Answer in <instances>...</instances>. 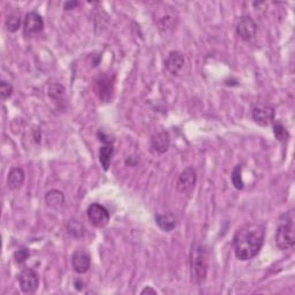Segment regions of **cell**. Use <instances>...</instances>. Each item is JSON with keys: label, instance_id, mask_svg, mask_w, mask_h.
Returning <instances> with one entry per match:
<instances>
[{"label": "cell", "instance_id": "1", "mask_svg": "<svg viewBox=\"0 0 295 295\" xmlns=\"http://www.w3.org/2000/svg\"><path fill=\"white\" fill-rule=\"evenodd\" d=\"M266 231L264 226L257 223L246 224L239 228L233 238V246L235 256L241 261L254 258L261 251Z\"/></svg>", "mask_w": 295, "mask_h": 295}, {"label": "cell", "instance_id": "2", "mask_svg": "<svg viewBox=\"0 0 295 295\" xmlns=\"http://www.w3.org/2000/svg\"><path fill=\"white\" fill-rule=\"evenodd\" d=\"M190 268L193 278L197 285L204 284L209 269V253L204 245L194 244L190 250Z\"/></svg>", "mask_w": 295, "mask_h": 295}, {"label": "cell", "instance_id": "3", "mask_svg": "<svg viewBox=\"0 0 295 295\" xmlns=\"http://www.w3.org/2000/svg\"><path fill=\"white\" fill-rule=\"evenodd\" d=\"M295 242L294 223L290 215H284L279 221V226L276 232V246L280 250L293 248Z\"/></svg>", "mask_w": 295, "mask_h": 295}, {"label": "cell", "instance_id": "4", "mask_svg": "<svg viewBox=\"0 0 295 295\" xmlns=\"http://www.w3.org/2000/svg\"><path fill=\"white\" fill-rule=\"evenodd\" d=\"M275 113V107L267 103H257L251 108V118L262 127H268L273 124Z\"/></svg>", "mask_w": 295, "mask_h": 295}, {"label": "cell", "instance_id": "5", "mask_svg": "<svg viewBox=\"0 0 295 295\" xmlns=\"http://www.w3.org/2000/svg\"><path fill=\"white\" fill-rule=\"evenodd\" d=\"M86 216H88L90 224L98 228L105 227L110 221V214H108L107 209L98 203H93L89 205L88 210H86Z\"/></svg>", "mask_w": 295, "mask_h": 295}, {"label": "cell", "instance_id": "6", "mask_svg": "<svg viewBox=\"0 0 295 295\" xmlns=\"http://www.w3.org/2000/svg\"><path fill=\"white\" fill-rule=\"evenodd\" d=\"M257 23L255 20L250 16H242L240 20L238 21L237 24V34L238 36L241 38L242 41L249 42L253 40L257 34Z\"/></svg>", "mask_w": 295, "mask_h": 295}, {"label": "cell", "instance_id": "7", "mask_svg": "<svg viewBox=\"0 0 295 295\" xmlns=\"http://www.w3.org/2000/svg\"><path fill=\"white\" fill-rule=\"evenodd\" d=\"M197 174L196 171L193 167H187L186 170L181 172V174L178 178L176 181V189L178 192L182 194L190 193L196 185Z\"/></svg>", "mask_w": 295, "mask_h": 295}, {"label": "cell", "instance_id": "8", "mask_svg": "<svg viewBox=\"0 0 295 295\" xmlns=\"http://www.w3.org/2000/svg\"><path fill=\"white\" fill-rule=\"evenodd\" d=\"M19 284L23 293H34L38 288V275L33 269H24L19 276Z\"/></svg>", "mask_w": 295, "mask_h": 295}, {"label": "cell", "instance_id": "9", "mask_svg": "<svg viewBox=\"0 0 295 295\" xmlns=\"http://www.w3.org/2000/svg\"><path fill=\"white\" fill-rule=\"evenodd\" d=\"M43 28H44V21L40 14H37L36 12H30L25 15L23 21V32L25 36L40 34Z\"/></svg>", "mask_w": 295, "mask_h": 295}, {"label": "cell", "instance_id": "10", "mask_svg": "<svg viewBox=\"0 0 295 295\" xmlns=\"http://www.w3.org/2000/svg\"><path fill=\"white\" fill-rule=\"evenodd\" d=\"M72 266L74 271L79 275L88 272L91 266L90 254L85 249H77L72 255Z\"/></svg>", "mask_w": 295, "mask_h": 295}, {"label": "cell", "instance_id": "11", "mask_svg": "<svg viewBox=\"0 0 295 295\" xmlns=\"http://www.w3.org/2000/svg\"><path fill=\"white\" fill-rule=\"evenodd\" d=\"M185 55L179 51H172L165 60V67L172 75H180L185 67Z\"/></svg>", "mask_w": 295, "mask_h": 295}, {"label": "cell", "instance_id": "12", "mask_svg": "<svg viewBox=\"0 0 295 295\" xmlns=\"http://www.w3.org/2000/svg\"><path fill=\"white\" fill-rule=\"evenodd\" d=\"M170 135L167 132H159L151 138V148L158 154H165L170 148Z\"/></svg>", "mask_w": 295, "mask_h": 295}, {"label": "cell", "instance_id": "13", "mask_svg": "<svg viewBox=\"0 0 295 295\" xmlns=\"http://www.w3.org/2000/svg\"><path fill=\"white\" fill-rule=\"evenodd\" d=\"M156 224L158 225L160 229L164 232H171L176 227V218L172 212H166V214L156 215L155 217Z\"/></svg>", "mask_w": 295, "mask_h": 295}, {"label": "cell", "instance_id": "14", "mask_svg": "<svg viewBox=\"0 0 295 295\" xmlns=\"http://www.w3.org/2000/svg\"><path fill=\"white\" fill-rule=\"evenodd\" d=\"M24 179H25V174L22 168H20V167L12 168L10 173H8V178H7L8 187L13 190L19 189L22 187Z\"/></svg>", "mask_w": 295, "mask_h": 295}, {"label": "cell", "instance_id": "15", "mask_svg": "<svg viewBox=\"0 0 295 295\" xmlns=\"http://www.w3.org/2000/svg\"><path fill=\"white\" fill-rule=\"evenodd\" d=\"M45 202L52 209H59L62 208L65 203V196L62 192L59 190L52 189L50 192H47L45 196Z\"/></svg>", "mask_w": 295, "mask_h": 295}, {"label": "cell", "instance_id": "16", "mask_svg": "<svg viewBox=\"0 0 295 295\" xmlns=\"http://www.w3.org/2000/svg\"><path fill=\"white\" fill-rule=\"evenodd\" d=\"M113 154H114V149H113V146H112V144L103 145L101 148V150H99V162H101L102 166L105 171H107L108 167H110Z\"/></svg>", "mask_w": 295, "mask_h": 295}, {"label": "cell", "instance_id": "17", "mask_svg": "<svg viewBox=\"0 0 295 295\" xmlns=\"http://www.w3.org/2000/svg\"><path fill=\"white\" fill-rule=\"evenodd\" d=\"M67 233L73 238H81L84 234L83 225L77 220H71L67 224Z\"/></svg>", "mask_w": 295, "mask_h": 295}, {"label": "cell", "instance_id": "18", "mask_svg": "<svg viewBox=\"0 0 295 295\" xmlns=\"http://www.w3.org/2000/svg\"><path fill=\"white\" fill-rule=\"evenodd\" d=\"M273 134H275L277 140L280 142H286L289 138L288 131L280 121H277V123L273 124Z\"/></svg>", "mask_w": 295, "mask_h": 295}, {"label": "cell", "instance_id": "19", "mask_svg": "<svg viewBox=\"0 0 295 295\" xmlns=\"http://www.w3.org/2000/svg\"><path fill=\"white\" fill-rule=\"evenodd\" d=\"M232 184L238 190H242L245 187L244 180H242V167L240 165H237L232 172Z\"/></svg>", "mask_w": 295, "mask_h": 295}, {"label": "cell", "instance_id": "20", "mask_svg": "<svg viewBox=\"0 0 295 295\" xmlns=\"http://www.w3.org/2000/svg\"><path fill=\"white\" fill-rule=\"evenodd\" d=\"M6 27L8 32L15 33L21 27V17L20 14H11L6 20Z\"/></svg>", "mask_w": 295, "mask_h": 295}, {"label": "cell", "instance_id": "21", "mask_svg": "<svg viewBox=\"0 0 295 295\" xmlns=\"http://www.w3.org/2000/svg\"><path fill=\"white\" fill-rule=\"evenodd\" d=\"M65 93H66V91H65V88L59 83L51 84L50 88H49V96L52 99H57V101L64 98Z\"/></svg>", "mask_w": 295, "mask_h": 295}, {"label": "cell", "instance_id": "22", "mask_svg": "<svg viewBox=\"0 0 295 295\" xmlns=\"http://www.w3.org/2000/svg\"><path fill=\"white\" fill-rule=\"evenodd\" d=\"M12 94H13V85L6 81H2V83H0V96H2L3 101L10 98L12 96Z\"/></svg>", "mask_w": 295, "mask_h": 295}, {"label": "cell", "instance_id": "23", "mask_svg": "<svg viewBox=\"0 0 295 295\" xmlns=\"http://www.w3.org/2000/svg\"><path fill=\"white\" fill-rule=\"evenodd\" d=\"M29 256H30V253L27 248H21L14 253V262L16 264H23L25 261H27Z\"/></svg>", "mask_w": 295, "mask_h": 295}, {"label": "cell", "instance_id": "24", "mask_svg": "<svg viewBox=\"0 0 295 295\" xmlns=\"http://www.w3.org/2000/svg\"><path fill=\"white\" fill-rule=\"evenodd\" d=\"M80 4L77 3V2H67V3H65V5H64V8L66 11H71V10H74V8L79 6Z\"/></svg>", "mask_w": 295, "mask_h": 295}, {"label": "cell", "instance_id": "25", "mask_svg": "<svg viewBox=\"0 0 295 295\" xmlns=\"http://www.w3.org/2000/svg\"><path fill=\"white\" fill-rule=\"evenodd\" d=\"M142 295H144V294H157V290H155L154 288H151L148 286V287H145L144 289H142V292H141Z\"/></svg>", "mask_w": 295, "mask_h": 295}, {"label": "cell", "instance_id": "26", "mask_svg": "<svg viewBox=\"0 0 295 295\" xmlns=\"http://www.w3.org/2000/svg\"><path fill=\"white\" fill-rule=\"evenodd\" d=\"M75 286H76V288H77V289H81V288H82L81 286H84V284H83V283H81L80 280H76V281H75Z\"/></svg>", "mask_w": 295, "mask_h": 295}]
</instances>
